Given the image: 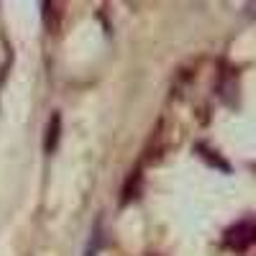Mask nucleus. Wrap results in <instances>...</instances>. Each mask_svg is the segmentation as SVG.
<instances>
[{"instance_id":"f257e3e1","label":"nucleus","mask_w":256,"mask_h":256,"mask_svg":"<svg viewBox=\"0 0 256 256\" xmlns=\"http://www.w3.org/2000/svg\"><path fill=\"white\" fill-rule=\"evenodd\" d=\"M59 126H62V120H59V116H54V118H52V123H49V131H46V152H54V148H56Z\"/></svg>"}]
</instances>
